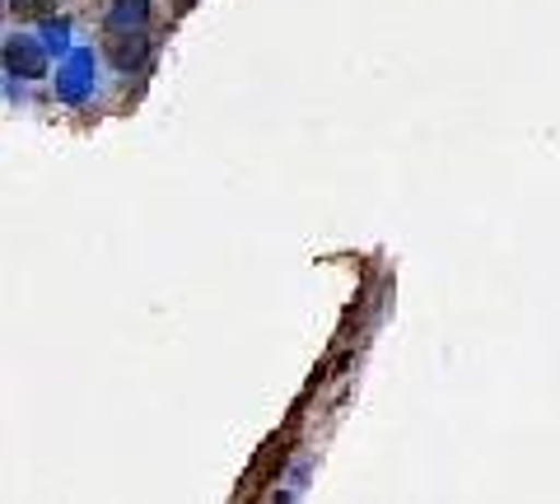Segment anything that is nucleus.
Masks as SVG:
<instances>
[{
    "label": "nucleus",
    "instance_id": "20e7f679",
    "mask_svg": "<svg viewBox=\"0 0 560 504\" xmlns=\"http://www.w3.org/2000/svg\"><path fill=\"white\" fill-rule=\"evenodd\" d=\"M150 20V0H113V10H108V33H127V28H145Z\"/></svg>",
    "mask_w": 560,
    "mask_h": 504
},
{
    "label": "nucleus",
    "instance_id": "f257e3e1",
    "mask_svg": "<svg viewBox=\"0 0 560 504\" xmlns=\"http://www.w3.org/2000/svg\"><path fill=\"white\" fill-rule=\"evenodd\" d=\"M90 94H94V51L90 47H75L57 66V98L61 103H84Z\"/></svg>",
    "mask_w": 560,
    "mask_h": 504
},
{
    "label": "nucleus",
    "instance_id": "f03ea898",
    "mask_svg": "<svg viewBox=\"0 0 560 504\" xmlns=\"http://www.w3.org/2000/svg\"><path fill=\"white\" fill-rule=\"evenodd\" d=\"M5 71L10 75H24V80L47 75V47L24 38V33H14V38L5 43Z\"/></svg>",
    "mask_w": 560,
    "mask_h": 504
},
{
    "label": "nucleus",
    "instance_id": "39448f33",
    "mask_svg": "<svg viewBox=\"0 0 560 504\" xmlns=\"http://www.w3.org/2000/svg\"><path fill=\"white\" fill-rule=\"evenodd\" d=\"M43 47L57 51V57H70V20H66V14H51V20H43Z\"/></svg>",
    "mask_w": 560,
    "mask_h": 504
},
{
    "label": "nucleus",
    "instance_id": "7ed1b4c3",
    "mask_svg": "<svg viewBox=\"0 0 560 504\" xmlns=\"http://www.w3.org/2000/svg\"><path fill=\"white\" fill-rule=\"evenodd\" d=\"M108 57L117 71H140V61H145V28L108 33Z\"/></svg>",
    "mask_w": 560,
    "mask_h": 504
},
{
    "label": "nucleus",
    "instance_id": "423d86ee",
    "mask_svg": "<svg viewBox=\"0 0 560 504\" xmlns=\"http://www.w3.org/2000/svg\"><path fill=\"white\" fill-rule=\"evenodd\" d=\"M10 10L20 14V20H51V14H57V0H10Z\"/></svg>",
    "mask_w": 560,
    "mask_h": 504
},
{
    "label": "nucleus",
    "instance_id": "0eeeda50",
    "mask_svg": "<svg viewBox=\"0 0 560 504\" xmlns=\"http://www.w3.org/2000/svg\"><path fill=\"white\" fill-rule=\"evenodd\" d=\"M173 5H178V10H191V0H173Z\"/></svg>",
    "mask_w": 560,
    "mask_h": 504
}]
</instances>
